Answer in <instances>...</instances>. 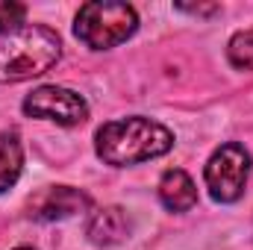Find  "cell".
<instances>
[{
	"label": "cell",
	"instance_id": "1",
	"mask_svg": "<svg viewBox=\"0 0 253 250\" xmlns=\"http://www.w3.org/2000/svg\"><path fill=\"white\" fill-rule=\"evenodd\" d=\"M171 147H174V132L159 121H150L141 115L109 121L94 132V150L112 168H126V165L159 159Z\"/></svg>",
	"mask_w": 253,
	"mask_h": 250
},
{
	"label": "cell",
	"instance_id": "2",
	"mask_svg": "<svg viewBox=\"0 0 253 250\" xmlns=\"http://www.w3.org/2000/svg\"><path fill=\"white\" fill-rule=\"evenodd\" d=\"M62 56V39L42 24L18 27L0 36V83H24L47 74Z\"/></svg>",
	"mask_w": 253,
	"mask_h": 250
},
{
	"label": "cell",
	"instance_id": "3",
	"mask_svg": "<svg viewBox=\"0 0 253 250\" xmlns=\"http://www.w3.org/2000/svg\"><path fill=\"white\" fill-rule=\"evenodd\" d=\"M138 30V15L129 3H106V0H94L80 6L77 21H74V33L77 39L91 47V50H109L126 42L132 33Z\"/></svg>",
	"mask_w": 253,
	"mask_h": 250
},
{
	"label": "cell",
	"instance_id": "4",
	"mask_svg": "<svg viewBox=\"0 0 253 250\" xmlns=\"http://www.w3.org/2000/svg\"><path fill=\"white\" fill-rule=\"evenodd\" d=\"M248 177H251V153L236 141L221 144L203 168L209 197L218 203H236L245 194Z\"/></svg>",
	"mask_w": 253,
	"mask_h": 250
},
{
	"label": "cell",
	"instance_id": "5",
	"mask_svg": "<svg viewBox=\"0 0 253 250\" xmlns=\"http://www.w3.org/2000/svg\"><path fill=\"white\" fill-rule=\"evenodd\" d=\"M24 115L42 118V121H56L62 126L83 124L88 118V103L83 94L62 88V85H39L24 97Z\"/></svg>",
	"mask_w": 253,
	"mask_h": 250
},
{
	"label": "cell",
	"instance_id": "6",
	"mask_svg": "<svg viewBox=\"0 0 253 250\" xmlns=\"http://www.w3.org/2000/svg\"><path fill=\"white\" fill-rule=\"evenodd\" d=\"M88 194H83L80 188L71 186H50L44 191H39L30 203V215L36 221H65L74 218L77 212L88 209Z\"/></svg>",
	"mask_w": 253,
	"mask_h": 250
},
{
	"label": "cell",
	"instance_id": "7",
	"mask_svg": "<svg viewBox=\"0 0 253 250\" xmlns=\"http://www.w3.org/2000/svg\"><path fill=\"white\" fill-rule=\"evenodd\" d=\"M85 236L94 248H115L129 236V218L121 206H103L88 218Z\"/></svg>",
	"mask_w": 253,
	"mask_h": 250
},
{
	"label": "cell",
	"instance_id": "8",
	"mask_svg": "<svg viewBox=\"0 0 253 250\" xmlns=\"http://www.w3.org/2000/svg\"><path fill=\"white\" fill-rule=\"evenodd\" d=\"M159 200L171 212H189L197 203V186L183 168H168L159 180Z\"/></svg>",
	"mask_w": 253,
	"mask_h": 250
},
{
	"label": "cell",
	"instance_id": "9",
	"mask_svg": "<svg viewBox=\"0 0 253 250\" xmlns=\"http://www.w3.org/2000/svg\"><path fill=\"white\" fill-rule=\"evenodd\" d=\"M21 171H24V144L18 132L3 129L0 132V194L18 183Z\"/></svg>",
	"mask_w": 253,
	"mask_h": 250
},
{
	"label": "cell",
	"instance_id": "10",
	"mask_svg": "<svg viewBox=\"0 0 253 250\" xmlns=\"http://www.w3.org/2000/svg\"><path fill=\"white\" fill-rule=\"evenodd\" d=\"M227 59L239 71H253V30L236 33L227 44Z\"/></svg>",
	"mask_w": 253,
	"mask_h": 250
},
{
	"label": "cell",
	"instance_id": "11",
	"mask_svg": "<svg viewBox=\"0 0 253 250\" xmlns=\"http://www.w3.org/2000/svg\"><path fill=\"white\" fill-rule=\"evenodd\" d=\"M24 15H27V6H24V3L0 0V36H6V33H12V30H18V27H21V21H24Z\"/></svg>",
	"mask_w": 253,
	"mask_h": 250
},
{
	"label": "cell",
	"instance_id": "12",
	"mask_svg": "<svg viewBox=\"0 0 253 250\" xmlns=\"http://www.w3.org/2000/svg\"><path fill=\"white\" fill-rule=\"evenodd\" d=\"M15 250H36V248H15Z\"/></svg>",
	"mask_w": 253,
	"mask_h": 250
}]
</instances>
